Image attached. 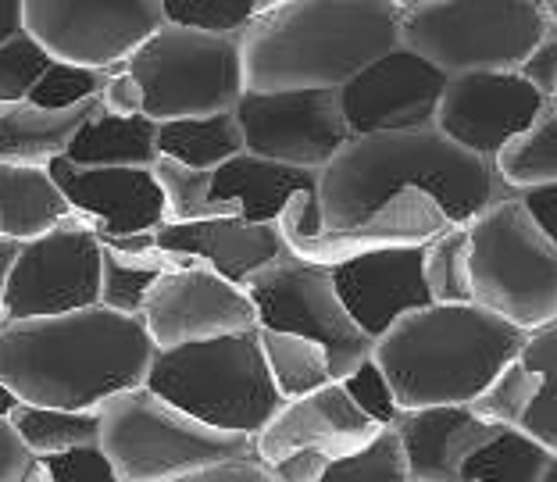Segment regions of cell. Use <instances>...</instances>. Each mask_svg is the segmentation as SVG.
Segmentation results:
<instances>
[{
    "label": "cell",
    "instance_id": "obj_1",
    "mask_svg": "<svg viewBox=\"0 0 557 482\" xmlns=\"http://www.w3.org/2000/svg\"><path fill=\"white\" fill-rule=\"evenodd\" d=\"M158 344L144 314L108 304L0 322V379L29 404L100 408L147 383Z\"/></svg>",
    "mask_w": 557,
    "mask_h": 482
},
{
    "label": "cell",
    "instance_id": "obj_2",
    "mask_svg": "<svg viewBox=\"0 0 557 482\" xmlns=\"http://www.w3.org/2000/svg\"><path fill=\"white\" fill-rule=\"evenodd\" d=\"M400 186H425L454 222H472L493 200L515 194L497 161L454 144L436 122L418 129L364 133L350 136L322 169L325 230L354 225Z\"/></svg>",
    "mask_w": 557,
    "mask_h": 482
},
{
    "label": "cell",
    "instance_id": "obj_3",
    "mask_svg": "<svg viewBox=\"0 0 557 482\" xmlns=\"http://www.w3.org/2000/svg\"><path fill=\"white\" fill-rule=\"evenodd\" d=\"M247 90H339L400 44L397 0H283L244 29Z\"/></svg>",
    "mask_w": 557,
    "mask_h": 482
},
{
    "label": "cell",
    "instance_id": "obj_4",
    "mask_svg": "<svg viewBox=\"0 0 557 482\" xmlns=\"http://www.w3.org/2000/svg\"><path fill=\"white\" fill-rule=\"evenodd\" d=\"M529 333L483 304H425L372 344L400 408L472 404L493 375L522 354Z\"/></svg>",
    "mask_w": 557,
    "mask_h": 482
},
{
    "label": "cell",
    "instance_id": "obj_5",
    "mask_svg": "<svg viewBox=\"0 0 557 482\" xmlns=\"http://www.w3.org/2000/svg\"><path fill=\"white\" fill-rule=\"evenodd\" d=\"M147 386L197 415L200 422L250 436H258L283 404L264 361L258 325L180 347H158Z\"/></svg>",
    "mask_w": 557,
    "mask_h": 482
},
{
    "label": "cell",
    "instance_id": "obj_6",
    "mask_svg": "<svg viewBox=\"0 0 557 482\" xmlns=\"http://www.w3.org/2000/svg\"><path fill=\"white\" fill-rule=\"evenodd\" d=\"M100 447L119 482H183L197 468L255 450V436L200 422L139 383L100 404Z\"/></svg>",
    "mask_w": 557,
    "mask_h": 482
},
{
    "label": "cell",
    "instance_id": "obj_7",
    "mask_svg": "<svg viewBox=\"0 0 557 482\" xmlns=\"http://www.w3.org/2000/svg\"><path fill=\"white\" fill-rule=\"evenodd\" d=\"M475 304L525 333L557 319V244L518 194L493 200L468 222Z\"/></svg>",
    "mask_w": 557,
    "mask_h": 482
},
{
    "label": "cell",
    "instance_id": "obj_8",
    "mask_svg": "<svg viewBox=\"0 0 557 482\" xmlns=\"http://www.w3.org/2000/svg\"><path fill=\"white\" fill-rule=\"evenodd\" d=\"M125 69L144 83V111L158 122L233 111L247 94L239 33L205 25L164 22L125 58Z\"/></svg>",
    "mask_w": 557,
    "mask_h": 482
},
{
    "label": "cell",
    "instance_id": "obj_9",
    "mask_svg": "<svg viewBox=\"0 0 557 482\" xmlns=\"http://www.w3.org/2000/svg\"><path fill=\"white\" fill-rule=\"evenodd\" d=\"M550 25L543 0H422L400 11V44L447 75L518 69Z\"/></svg>",
    "mask_w": 557,
    "mask_h": 482
},
{
    "label": "cell",
    "instance_id": "obj_10",
    "mask_svg": "<svg viewBox=\"0 0 557 482\" xmlns=\"http://www.w3.org/2000/svg\"><path fill=\"white\" fill-rule=\"evenodd\" d=\"M244 286L258 308V325L319 339L329 350V364H333L336 379L350 375L372 354L375 339L354 322L329 264L283 250Z\"/></svg>",
    "mask_w": 557,
    "mask_h": 482
},
{
    "label": "cell",
    "instance_id": "obj_11",
    "mask_svg": "<svg viewBox=\"0 0 557 482\" xmlns=\"http://www.w3.org/2000/svg\"><path fill=\"white\" fill-rule=\"evenodd\" d=\"M104 239L90 214L72 211L69 222L25 239L8 283V319L65 314L100 304Z\"/></svg>",
    "mask_w": 557,
    "mask_h": 482
},
{
    "label": "cell",
    "instance_id": "obj_12",
    "mask_svg": "<svg viewBox=\"0 0 557 482\" xmlns=\"http://www.w3.org/2000/svg\"><path fill=\"white\" fill-rule=\"evenodd\" d=\"M25 29L58 61L119 69L169 15L164 0H22Z\"/></svg>",
    "mask_w": 557,
    "mask_h": 482
},
{
    "label": "cell",
    "instance_id": "obj_13",
    "mask_svg": "<svg viewBox=\"0 0 557 482\" xmlns=\"http://www.w3.org/2000/svg\"><path fill=\"white\" fill-rule=\"evenodd\" d=\"M247 150L300 169H325L354 136L339 90H247L233 108Z\"/></svg>",
    "mask_w": 557,
    "mask_h": 482
},
{
    "label": "cell",
    "instance_id": "obj_14",
    "mask_svg": "<svg viewBox=\"0 0 557 482\" xmlns=\"http://www.w3.org/2000/svg\"><path fill=\"white\" fill-rule=\"evenodd\" d=\"M144 322L158 347H180L255 329L258 308L244 283L211 269L208 261H183L175 269H164L150 286Z\"/></svg>",
    "mask_w": 557,
    "mask_h": 482
},
{
    "label": "cell",
    "instance_id": "obj_15",
    "mask_svg": "<svg viewBox=\"0 0 557 482\" xmlns=\"http://www.w3.org/2000/svg\"><path fill=\"white\" fill-rule=\"evenodd\" d=\"M443 90L447 72L408 44H397L339 86V108L354 136L418 129L436 122Z\"/></svg>",
    "mask_w": 557,
    "mask_h": 482
},
{
    "label": "cell",
    "instance_id": "obj_16",
    "mask_svg": "<svg viewBox=\"0 0 557 482\" xmlns=\"http://www.w3.org/2000/svg\"><path fill=\"white\" fill-rule=\"evenodd\" d=\"M547 100L550 97L518 69L454 72L447 75L436 125L454 144L497 161L500 150L540 115Z\"/></svg>",
    "mask_w": 557,
    "mask_h": 482
},
{
    "label": "cell",
    "instance_id": "obj_17",
    "mask_svg": "<svg viewBox=\"0 0 557 482\" xmlns=\"http://www.w3.org/2000/svg\"><path fill=\"white\" fill-rule=\"evenodd\" d=\"M329 269L354 322L372 339L408 311L433 304L425 283V247H375L350 254Z\"/></svg>",
    "mask_w": 557,
    "mask_h": 482
},
{
    "label": "cell",
    "instance_id": "obj_18",
    "mask_svg": "<svg viewBox=\"0 0 557 482\" xmlns=\"http://www.w3.org/2000/svg\"><path fill=\"white\" fill-rule=\"evenodd\" d=\"M50 172L69 194L72 208L97 222L104 244L154 233L164 222V194L154 169H125V164L90 169V164L54 158Z\"/></svg>",
    "mask_w": 557,
    "mask_h": 482
},
{
    "label": "cell",
    "instance_id": "obj_19",
    "mask_svg": "<svg viewBox=\"0 0 557 482\" xmlns=\"http://www.w3.org/2000/svg\"><path fill=\"white\" fill-rule=\"evenodd\" d=\"M379 429L383 425L350 397L344 379H329L325 386L278 404V411L255 436V450L269 465L300 447H322L339 458V454H350L361 443H369Z\"/></svg>",
    "mask_w": 557,
    "mask_h": 482
},
{
    "label": "cell",
    "instance_id": "obj_20",
    "mask_svg": "<svg viewBox=\"0 0 557 482\" xmlns=\"http://www.w3.org/2000/svg\"><path fill=\"white\" fill-rule=\"evenodd\" d=\"M447 225H454L450 211L425 186H400L397 194H389L383 205L361 214L354 225L325 230L304 250V258L336 264L350 258V254L375 250V247H425Z\"/></svg>",
    "mask_w": 557,
    "mask_h": 482
},
{
    "label": "cell",
    "instance_id": "obj_21",
    "mask_svg": "<svg viewBox=\"0 0 557 482\" xmlns=\"http://www.w3.org/2000/svg\"><path fill=\"white\" fill-rule=\"evenodd\" d=\"M154 244L189 261H208L222 275L247 283L258 269L286 250L275 222H250L244 214H211L194 222H161Z\"/></svg>",
    "mask_w": 557,
    "mask_h": 482
},
{
    "label": "cell",
    "instance_id": "obj_22",
    "mask_svg": "<svg viewBox=\"0 0 557 482\" xmlns=\"http://www.w3.org/2000/svg\"><path fill=\"white\" fill-rule=\"evenodd\" d=\"M394 425L408 450L411 482H461L465 461L497 433L472 404L400 408Z\"/></svg>",
    "mask_w": 557,
    "mask_h": 482
},
{
    "label": "cell",
    "instance_id": "obj_23",
    "mask_svg": "<svg viewBox=\"0 0 557 482\" xmlns=\"http://www.w3.org/2000/svg\"><path fill=\"white\" fill-rule=\"evenodd\" d=\"M319 186V169H300V164L255 155V150H239L236 158L214 169V197L233 205L250 222H278V214L300 189Z\"/></svg>",
    "mask_w": 557,
    "mask_h": 482
},
{
    "label": "cell",
    "instance_id": "obj_24",
    "mask_svg": "<svg viewBox=\"0 0 557 482\" xmlns=\"http://www.w3.org/2000/svg\"><path fill=\"white\" fill-rule=\"evenodd\" d=\"M100 111V94L72 108H44L36 100L0 104V161L50 164L65 158L72 139Z\"/></svg>",
    "mask_w": 557,
    "mask_h": 482
},
{
    "label": "cell",
    "instance_id": "obj_25",
    "mask_svg": "<svg viewBox=\"0 0 557 482\" xmlns=\"http://www.w3.org/2000/svg\"><path fill=\"white\" fill-rule=\"evenodd\" d=\"M72 200L50 164L0 161V236L25 244L72 219Z\"/></svg>",
    "mask_w": 557,
    "mask_h": 482
},
{
    "label": "cell",
    "instance_id": "obj_26",
    "mask_svg": "<svg viewBox=\"0 0 557 482\" xmlns=\"http://www.w3.org/2000/svg\"><path fill=\"white\" fill-rule=\"evenodd\" d=\"M69 161L75 164H125V169H154V161L161 158L158 147V119L150 115H108L104 104L100 111L79 129V136L72 139Z\"/></svg>",
    "mask_w": 557,
    "mask_h": 482
},
{
    "label": "cell",
    "instance_id": "obj_27",
    "mask_svg": "<svg viewBox=\"0 0 557 482\" xmlns=\"http://www.w3.org/2000/svg\"><path fill=\"white\" fill-rule=\"evenodd\" d=\"M158 147L164 158H175L194 169L214 172L219 164L247 150L244 129L236 111H214V115H186L158 122Z\"/></svg>",
    "mask_w": 557,
    "mask_h": 482
},
{
    "label": "cell",
    "instance_id": "obj_28",
    "mask_svg": "<svg viewBox=\"0 0 557 482\" xmlns=\"http://www.w3.org/2000/svg\"><path fill=\"white\" fill-rule=\"evenodd\" d=\"M554 450L522 425H497L483 447L465 461L461 482H543Z\"/></svg>",
    "mask_w": 557,
    "mask_h": 482
},
{
    "label": "cell",
    "instance_id": "obj_29",
    "mask_svg": "<svg viewBox=\"0 0 557 482\" xmlns=\"http://www.w3.org/2000/svg\"><path fill=\"white\" fill-rule=\"evenodd\" d=\"M261 336V350L264 361H269V372L275 379L283 400L304 397V393L325 386L333 375V364H329V350L311 336L300 333H286V329H272V325H258Z\"/></svg>",
    "mask_w": 557,
    "mask_h": 482
},
{
    "label": "cell",
    "instance_id": "obj_30",
    "mask_svg": "<svg viewBox=\"0 0 557 482\" xmlns=\"http://www.w3.org/2000/svg\"><path fill=\"white\" fill-rule=\"evenodd\" d=\"M497 169L515 194L557 183V97L497 155Z\"/></svg>",
    "mask_w": 557,
    "mask_h": 482
},
{
    "label": "cell",
    "instance_id": "obj_31",
    "mask_svg": "<svg viewBox=\"0 0 557 482\" xmlns=\"http://www.w3.org/2000/svg\"><path fill=\"white\" fill-rule=\"evenodd\" d=\"M11 422L36 458L100 440V408H47V404L22 400L11 411Z\"/></svg>",
    "mask_w": 557,
    "mask_h": 482
},
{
    "label": "cell",
    "instance_id": "obj_32",
    "mask_svg": "<svg viewBox=\"0 0 557 482\" xmlns=\"http://www.w3.org/2000/svg\"><path fill=\"white\" fill-rule=\"evenodd\" d=\"M425 283L433 304H472V236L468 222H454L425 244Z\"/></svg>",
    "mask_w": 557,
    "mask_h": 482
},
{
    "label": "cell",
    "instance_id": "obj_33",
    "mask_svg": "<svg viewBox=\"0 0 557 482\" xmlns=\"http://www.w3.org/2000/svg\"><path fill=\"white\" fill-rule=\"evenodd\" d=\"M158 186L164 194V222H194V219H211V214H239L233 205L214 197V172L194 169L175 158H158L154 161Z\"/></svg>",
    "mask_w": 557,
    "mask_h": 482
},
{
    "label": "cell",
    "instance_id": "obj_34",
    "mask_svg": "<svg viewBox=\"0 0 557 482\" xmlns=\"http://www.w3.org/2000/svg\"><path fill=\"white\" fill-rule=\"evenodd\" d=\"M322 482H411L408 450H404L400 429L383 425L369 443H361L358 450L333 458Z\"/></svg>",
    "mask_w": 557,
    "mask_h": 482
},
{
    "label": "cell",
    "instance_id": "obj_35",
    "mask_svg": "<svg viewBox=\"0 0 557 482\" xmlns=\"http://www.w3.org/2000/svg\"><path fill=\"white\" fill-rule=\"evenodd\" d=\"M540 390H543L540 368L529 364L522 354H515V358L490 379L486 390L472 400V408L493 425H522L525 415L533 411Z\"/></svg>",
    "mask_w": 557,
    "mask_h": 482
},
{
    "label": "cell",
    "instance_id": "obj_36",
    "mask_svg": "<svg viewBox=\"0 0 557 482\" xmlns=\"http://www.w3.org/2000/svg\"><path fill=\"white\" fill-rule=\"evenodd\" d=\"M522 358L533 368H540V375H543V390L533 404V411L525 415L522 429L533 433L540 443H547L550 450H557V319L529 333Z\"/></svg>",
    "mask_w": 557,
    "mask_h": 482
},
{
    "label": "cell",
    "instance_id": "obj_37",
    "mask_svg": "<svg viewBox=\"0 0 557 482\" xmlns=\"http://www.w3.org/2000/svg\"><path fill=\"white\" fill-rule=\"evenodd\" d=\"M54 61V54L36 40L29 29L11 36L0 44V104H15V100H29L33 86Z\"/></svg>",
    "mask_w": 557,
    "mask_h": 482
},
{
    "label": "cell",
    "instance_id": "obj_38",
    "mask_svg": "<svg viewBox=\"0 0 557 482\" xmlns=\"http://www.w3.org/2000/svg\"><path fill=\"white\" fill-rule=\"evenodd\" d=\"M161 269H147L129 258H122L115 247L104 244V275H100V304L125 311V314H144V304L150 286L158 283Z\"/></svg>",
    "mask_w": 557,
    "mask_h": 482
},
{
    "label": "cell",
    "instance_id": "obj_39",
    "mask_svg": "<svg viewBox=\"0 0 557 482\" xmlns=\"http://www.w3.org/2000/svg\"><path fill=\"white\" fill-rule=\"evenodd\" d=\"M29 482H119L115 461L108 458V450L97 443H79L61 454H47L36 458Z\"/></svg>",
    "mask_w": 557,
    "mask_h": 482
},
{
    "label": "cell",
    "instance_id": "obj_40",
    "mask_svg": "<svg viewBox=\"0 0 557 482\" xmlns=\"http://www.w3.org/2000/svg\"><path fill=\"white\" fill-rule=\"evenodd\" d=\"M104 79H108L104 69H86V65H72V61L54 58L47 65V72L40 75V83L33 86L29 100H36V104H44V108H72L104 90Z\"/></svg>",
    "mask_w": 557,
    "mask_h": 482
},
{
    "label": "cell",
    "instance_id": "obj_41",
    "mask_svg": "<svg viewBox=\"0 0 557 482\" xmlns=\"http://www.w3.org/2000/svg\"><path fill=\"white\" fill-rule=\"evenodd\" d=\"M164 15L169 22L239 33L258 15V0H164Z\"/></svg>",
    "mask_w": 557,
    "mask_h": 482
},
{
    "label": "cell",
    "instance_id": "obj_42",
    "mask_svg": "<svg viewBox=\"0 0 557 482\" xmlns=\"http://www.w3.org/2000/svg\"><path fill=\"white\" fill-rule=\"evenodd\" d=\"M344 386L354 400L361 404L364 411H369L379 425H394L397 422V415H400V400H397V393L394 386H389V379L386 372L379 368V361L372 358H364L358 368H354L350 375H344Z\"/></svg>",
    "mask_w": 557,
    "mask_h": 482
},
{
    "label": "cell",
    "instance_id": "obj_43",
    "mask_svg": "<svg viewBox=\"0 0 557 482\" xmlns=\"http://www.w3.org/2000/svg\"><path fill=\"white\" fill-rule=\"evenodd\" d=\"M183 482H275V468L264 461L258 450H247V454H233V458L197 468V472L186 475Z\"/></svg>",
    "mask_w": 557,
    "mask_h": 482
},
{
    "label": "cell",
    "instance_id": "obj_44",
    "mask_svg": "<svg viewBox=\"0 0 557 482\" xmlns=\"http://www.w3.org/2000/svg\"><path fill=\"white\" fill-rule=\"evenodd\" d=\"M100 104H104L108 115H122V119H133V115H147V97H144V83L136 75L119 65L108 72L104 79V90H100Z\"/></svg>",
    "mask_w": 557,
    "mask_h": 482
},
{
    "label": "cell",
    "instance_id": "obj_45",
    "mask_svg": "<svg viewBox=\"0 0 557 482\" xmlns=\"http://www.w3.org/2000/svg\"><path fill=\"white\" fill-rule=\"evenodd\" d=\"M36 454L18 436L11 418H0V482H29Z\"/></svg>",
    "mask_w": 557,
    "mask_h": 482
},
{
    "label": "cell",
    "instance_id": "obj_46",
    "mask_svg": "<svg viewBox=\"0 0 557 482\" xmlns=\"http://www.w3.org/2000/svg\"><path fill=\"white\" fill-rule=\"evenodd\" d=\"M518 72L533 86H540L547 97H557V25H550L547 36L529 50V58L518 65Z\"/></svg>",
    "mask_w": 557,
    "mask_h": 482
},
{
    "label": "cell",
    "instance_id": "obj_47",
    "mask_svg": "<svg viewBox=\"0 0 557 482\" xmlns=\"http://www.w3.org/2000/svg\"><path fill=\"white\" fill-rule=\"evenodd\" d=\"M329 461L333 454L322 450V447H300V450H289L286 458H278L275 468V482H322L329 472Z\"/></svg>",
    "mask_w": 557,
    "mask_h": 482
},
{
    "label": "cell",
    "instance_id": "obj_48",
    "mask_svg": "<svg viewBox=\"0 0 557 482\" xmlns=\"http://www.w3.org/2000/svg\"><path fill=\"white\" fill-rule=\"evenodd\" d=\"M518 197H522L525 208L533 211V219L540 222V230L557 244V183L533 186V189H518Z\"/></svg>",
    "mask_w": 557,
    "mask_h": 482
},
{
    "label": "cell",
    "instance_id": "obj_49",
    "mask_svg": "<svg viewBox=\"0 0 557 482\" xmlns=\"http://www.w3.org/2000/svg\"><path fill=\"white\" fill-rule=\"evenodd\" d=\"M18 250H22L18 239L0 236V322H8V283H11V272H15Z\"/></svg>",
    "mask_w": 557,
    "mask_h": 482
},
{
    "label": "cell",
    "instance_id": "obj_50",
    "mask_svg": "<svg viewBox=\"0 0 557 482\" xmlns=\"http://www.w3.org/2000/svg\"><path fill=\"white\" fill-rule=\"evenodd\" d=\"M25 29V8L22 0H0V44Z\"/></svg>",
    "mask_w": 557,
    "mask_h": 482
},
{
    "label": "cell",
    "instance_id": "obj_51",
    "mask_svg": "<svg viewBox=\"0 0 557 482\" xmlns=\"http://www.w3.org/2000/svg\"><path fill=\"white\" fill-rule=\"evenodd\" d=\"M18 404H22V397L4 383V379H0V418H11V411H15Z\"/></svg>",
    "mask_w": 557,
    "mask_h": 482
},
{
    "label": "cell",
    "instance_id": "obj_52",
    "mask_svg": "<svg viewBox=\"0 0 557 482\" xmlns=\"http://www.w3.org/2000/svg\"><path fill=\"white\" fill-rule=\"evenodd\" d=\"M543 482H557V450H554V458H550V468H547V479Z\"/></svg>",
    "mask_w": 557,
    "mask_h": 482
},
{
    "label": "cell",
    "instance_id": "obj_53",
    "mask_svg": "<svg viewBox=\"0 0 557 482\" xmlns=\"http://www.w3.org/2000/svg\"><path fill=\"white\" fill-rule=\"evenodd\" d=\"M543 8H547V15H550V22L557 25V0H543Z\"/></svg>",
    "mask_w": 557,
    "mask_h": 482
},
{
    "label": "cell",
    "instance_id": "obj_54",
    "mask_svg": "<svg viewBox=\"0 0 557 482\" xmlns=\"http://www.w3.org/2000/svg\"><path fill=\"white\" fill-rule=\"evenodd\" d=\"M275 4H283V0H258V11L261 8H275Z\"/></svg>",
    "mask_w": 557,
    "mask_h": 482
}]
</instances>
